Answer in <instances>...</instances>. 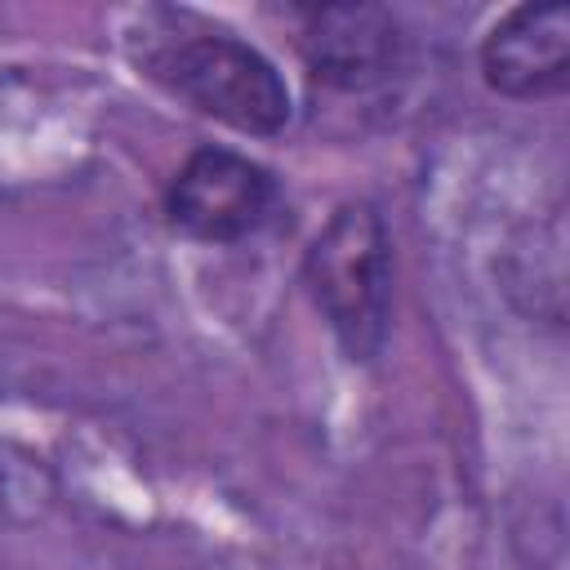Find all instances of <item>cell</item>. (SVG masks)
Wrapping results in <instances>:
<instances>
[{
	"label": "cell",
	"instance_id": "cell-1",
	"mask_svg": "<svg viewBox=\"0 0 570 570\" xmlns=\"http://www.w3.org/2000/svg\"><path fill=\"white\" fill-rule=\"evenodd\" d=\"M387 232L370 205H343L307 249L303 276L325 312L338 343L370 361L387 334V303H392V254Z\"/></svg>",
	"mask_w": 570,
	"mask_h": 570
},
{
	"label": "cell",
	"instance_id": "cell-2",
	"mask_svg": "<svg viewBox=\"0 0 570 570\" xmlns=\"http://www.w3.org/2000/svg\"><path fill=\"white\" fill-rule=\"evenodd\" d=\"M151 67L178 98L240 134H276L289 120L285 80L258 49L236 36H187L151 58Z\"/></svg>",
	"mask_w": 570,
	"mask_h": 570
},
{
	"label": "cell",
	"instance_id": "cell-3",
	"mask_svg": "<svg viewBox=\"0 0 570 570\" xmlns=\"http://www.w3.org/2000/svg\"><path fill=\"white\" fill-rule=\"evenodd\" d=\"M276 183L249 156L200 147L169 183V223L196 240H240L267 223Z\"/></svg>",
	"mask_w": 570,
	"mask_h": 570
},
{
	"label": "cell",
	"instance_id": "cell-4",
	"mask_svg": "<svg viewBox=\"0 0 570 570\" xmlns=\"http://www.w3.org/2000/svg\"><path fill=\"white\" fill-rule=\"evenodd\" d=\"M490 89L508 98H548L570 80V13L566 4H521L481 45Z\"/></svg>",
	"mask_w": 570,
	"mask_h": 570
},
{
	"label": "cell",
	"instance_id": "cell-5",
	"mask_svg": "<svg viewBox=\"0 0 570 570\" xmlns=\"http://www.w3.org/2000/svg\"><path fill=\"white\" fill-rule=\"evenodd\" d=\"M303 53L321 80L338 89H370L392 71L396 27L383 9H370V4L316 9L303 36Z\"/></svg>",
	"mask_w": 570,
	"mask_h": 570
}]
</instances>
